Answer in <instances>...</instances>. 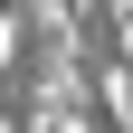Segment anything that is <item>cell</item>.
Returning a JSON list of instances; mask_svg holds the SVG:
<instances>
[{"mask_svg":"<svg viewBox=\"0 0 133 133\" xmlns=\"http://www.w3.org/2000/svg\"><path fill=\"white\" fill-rule=\"evenodd\" d=\"M0 66H10V10H0Z\"/></svg>","mask_w":133,"mask_h":133,"instance_id":"6da1fadb","label":"cell"}]
</instances>
